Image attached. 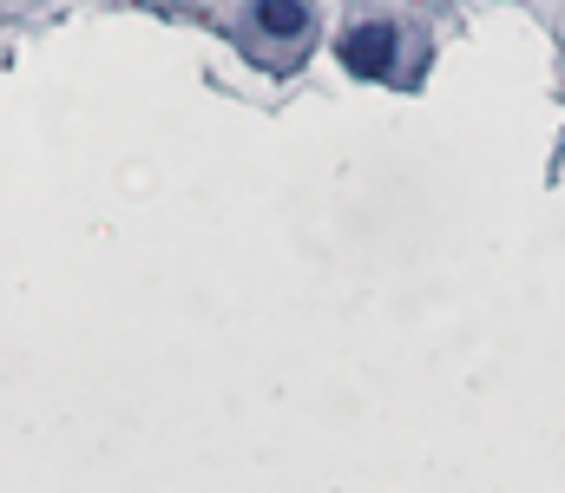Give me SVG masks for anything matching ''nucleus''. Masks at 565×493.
<instances>
[{
  "mask_svg": "<svg viewBox=\"0 0 565 493\" xmlns=\"http://www.w3.org/2000/svg\"><path fill=\"white\" fill-rule=\"evenodd\" d=\"M335 53H342L349 73H362V79H388V73H395V53H402V33H395L388 20H362V26L342 33Z\"/></svg>",
  "mask_w": 565,
  "mask_h": 493,
  "instance_id": "1",
  "label": "nucleus"
},
{
  "mask_svg": "<svg viewBox=\"0 0 565 493\" xmlns=\"http://www.w3.org/2000/svg\"><path fill=\"white\" fill-rule=\"evenodd\" d=\"M250 20H257L270 40H296V33L309 26V7H302V0H257Z\"/></svg>",
  "mask_w": 565,
  "mask_h": 493,
  "instance_id": "2",
  "label": "nucleus"
}]
</instances>
